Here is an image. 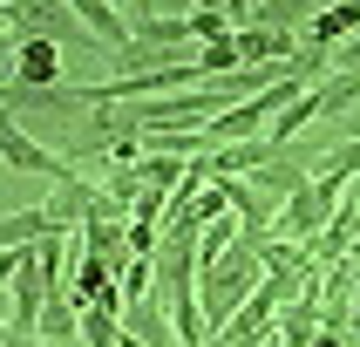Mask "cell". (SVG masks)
<instances>
[{
    "instance_id": "obj_1",
    "label": "cell",
    "mask_w": 360,
    "mask_h": 347,
    "mask_svg": "<svg viewBox=\"0 0 360 347\" xmlns=\"http://www.w3.org/2000/svg\"><path fill=\"white\" fill-rule=\"evenodd\" d=\"M259 279H265V265H259V252L252 245H231L224 259H211V265H198V306H204V341H218L224 327H231V313H238L252 293H259Z\"/></svg>"
},
{
    "instance_id": "obj_2",
    "label": "cell",
    "mask_w": 360,
    "mask_h": 347,
    "mask_svg": "<svg viewBox=\"0 0 360 347\" xmlns=\"http://www.w3.org/2000/svg\"><path fill=\"white\" fill-rule=\"evenodd\" d=\"M0 163H7V170H20V177H48V184H75V177H82L75 163H61L55 150H41V143L27 137L14 116H0Z\"/></svg>"
},
{
    "instance_id": "obj_3",
    "label": "cell",
    "mask_w": 360,
    "mask_h": 347,
    "mask_svg": "<svg viewBox=\"0 0 360 347\" xmlns=\"http://www.w3.org/2000/svg\"><path fill=\"white\" fill-rule=\"evenodd\" d=\"M122 14H129V34H136L150 55L191 48V14H163V7H122Z\"/></svg>"
},
{
    "instance_id": "obj_4",
    "label": "cell",
    "mask_w": 360,
    "mask_h": 347,
    "mask_svg": "<svg viewBox=\"0 0 360 347\" xmlns=\"http://www.w3.org/2000/svg\"><path fill=\"white\" fill-rule=\"evenodd\" d=\"M75 20H82V34L89 41H102V48H109V55H122V48H129V14H122V7H109V0H75Z\"/></svg>"
},
{
    "instance_id": "obj_5",
    "label": "cell",
    "mask_w": 360,
    "mask_h": 347,
    "mask_svg": "<svg viewBox=\"0 0 360 347\" xmlns=\"http://www.w3.org/2000/svg\"><path fill=\"white\" fill-rule=\"evenodd\" d=\"M360 34V0H347V7H313V27H306L300 41H313V48H340V41Z\"/></svg>"
},
{
    "instance_id": "obj_6",
    "label": "cell",
    "mask_w": 360,
    "mask_h": 347,
    "mask_svg": "<svg viewBox=\"0 0 360 347\" xmlns=\"http://www.w3.org/2000/svg\"><path fill=\"white\" fill-rule=\"evenodd\" d=\"M122 334H136L143 347H177V327H170V313H163L157 300H136V306H122Z\"/></svg>"
},
{
    "instance_id": "obj_7",
    "label": "cell",
    "mask_w": 360,
    "mask_h": 347,
    "mask_svg": "<svg viewBox=\"0 0 360 347\" xmlns=\"http://www.w3.org/2000/svg\"><path fill=\"white\" fill-rule=\"evenodd\" d=\"M14 68H20L27 89H55V82H68V75H61V48H55V41H20Z\"/></svg>"
},
{
    "instance_id": "obj_8",
    "label": "cell",
    "mask_w": 360,
    "mask_h": 347,
    "mask_svg": "<svg viewBox=\"0 0 360 347\" xmlns=\"http://www.w3.org/2000/svg\"><path fill=\"white\" fill-rule=\"evenodd\" d=\"M75 334H82V300H75V293H55V300L41 306V327H34V341L75 347Z\"/></svg>"
},
{
    "instance_id": "obj_9",
    "label": "cell",
    "mask_w": 360,
    "mask_h": 347,
    "mask_svg": "<svg viewBox=\"0 0 360 347\" xmlns=\"http://www.w3.org/2000/svg\"><path fill=\"white\" fill-rule=\"evenodd\" d=\"M41 239H55L41 204H27V211H7V218H0V252H27V245H41Z\"/></svg>"
},
{
    "instance_id": "obj_10",
    "label": "cell",
    "mask_w": 360,
    "mask_h": 347,
    "mask_svg": "<svg viewBox=\"0 0 360 347\" xmlns=\"http://www.w3.org/2000/svg\"><path fill=\"white\" fill-rule=\"evenodd\" d=\"M82 347H122V313H109V306H82Z\"/></svg>"
},
{
    "instance_id": "obj_11",
    "label": "cell",
    "mask_w": 360,
    "mask_h": 347,
    "mask_svg": "<svg viewBox=\"0 0 360 347\" xmlns=\"http://www.w3.org/2000/svg\"><path fill=\"white\" fill-rule=\"evenodd\" d=\"M191 41H198V48L231 41V7H191Z\"/></svg>"
},
{
    "instance_id": "obj_12",
    "label": "cell",
    "mask_w": 360,
    "mask_h": 347,
    "mask_svg": "<svg viewBox=\"0 0 360 347\" xmlns=\"http://www.w3.org/2000/svg\"><path fill=\"white\" fill-rule=\"evenodd\" d=\"M313 347H354V341H347V334H326V327H320V334H313Z\"/></svg>"
},
{
    "instance_id": "obj_13",
    "label": "cell",
    "mask_w": 360,
    "mask_h": 347,
    "mask_svg": "<svg viewBox=\"0 0 360 347\" xmlns=\"http://www.w3.org/2000/svg\"><path fill=\"white\" fill-rule=\"evenodd\" d=\"M7 55H20V34H7V27H0V61Z\"/></svg>"
},
{
    "instance_id": "obj_14",
    "label": "cell",
    "mask_w": 360,
    "mask_h": 347,
    "mask_svg": "<svg viewBox=\"0 0 360 347\" xmlns=\"http://www.w3.org/2000/svg\"><path fill=\"white\" fill-rule=\"evenodd\" d=\"M0 347H27V341H14V334H7V313H0Z\"/></svg>"
},
{
    "instance_id": "obj_15",
    "label": "cell",
    "mask_w": 360,
    "mask_h": 347,
    "mask_svg": "<svg viewBox=\"0 0 360 347\" xmlns=\"http://www.w3.org/2000/svg\"><path fill=\"white\" fill-rule=\"evenodd\" d=\"M347 341H354V347H360V320H354V334H347Z\"/></svg>"
},
{
    "instance_id": "obj_16",
    "label": "cell",
    "mask_w": 360,
    "mask_h": 347,
    "mask_svg": "<svg viewBox=\"0 0 360 347\" xmlns=\"http://www.w3.org/2000/svg\"><path fill=\"white\" fill-rule=\"evenodd\" d=\"M27 347H55V341H27Z\"/></svg>"
}]
</instances>
